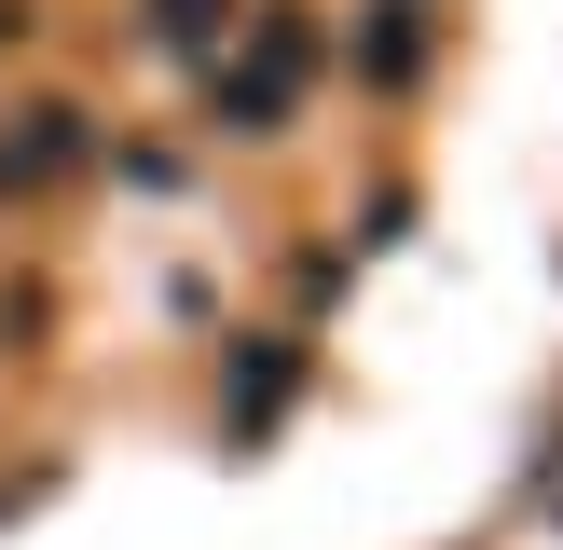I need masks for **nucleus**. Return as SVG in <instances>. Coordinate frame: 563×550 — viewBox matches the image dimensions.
<instances>
[{
	"label": "nucleus",
	"mask_w": 563,
	"mask_h": 550,
	"mask_svg": "<svg viewBox=\"0 0 563 550\" xmlns=\"http://www.w3.org/2000/svg\"><path fill=\"white\" fill-rule=\"evenodd\" d=\"M302 82H317V28H302V14H262L234 42V69H220V110H234V124H289Z\"/></svg>",
	"instance_id": "f257e3e1"
},
{
	"label": "nucleus",
	"mask_w": 563,
	"mask_h": 550,
	"mask_svg": "<svg viewBox=\"0 0 563 550\" xmlns=\"http://www.w3.org/2000/svg\"><path fill=\"white\" fill-rule=\"evenodd\" d=\"M69 152H82V124H69V110H27V124H0V193L69 179Z\"/></svg>",
	"instance_id": "f03ea898"
},
{
	"label": "nucleus",
	"mask_w": 563,
	"mask_h": 550,
	"mask_svg": "<svg viewBox=\"0 0 563 550\" xmlns=\"http://www.w3.org/2000/svg\"><path fill=\"white\" fill-rule=\"evenodd\" d=\"M152 28L179 55H220V28H234V0H152Z\"/></svg>",
	"instance_id": "7ed1b4c3"
}]
</instances>
